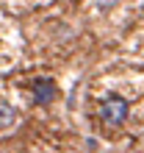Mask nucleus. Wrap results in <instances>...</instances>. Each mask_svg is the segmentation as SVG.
Listing matches in <instances>:
<instances>
[{
	"label": "nucleus",
	"mask_w": 144,
	"mask_h": 153,
	"mask_svg": "<svg viewBox=\"0 0 144 153\" xmlns=\"http://www.w3.org/2000/svg\"><path fill=\"white\" fill-rule=\"evenodd\" d=\"M17 123V109L11 103H6V100H0V131H6V128H11V125Z\"/></svg>",
	"instance_id": "3"
},
{
	"label": "nucleus",
	"mask_w": 144,
	"mask_h": 153,
	"mask_svg": "<svg viewBox=\"0 0 144 153\" xmlns=\"http://www.w3.org/2000/svg\"><path fill=\"white\" fill-rule=\"evenodd\" d=\"M31 92H33V103L36 106H47V103L56 100L58 86H56L53 78H33L31 81Z\"/></svg>",
	"instance_id": "2"
},
{
	"label": "nucleus",
	"mask_w": 144,
	"mask_h": 153,
	"mask_svg": "<svg viewBox=\"0 0 144 153\" xmlns=\"http://www.w3.org/2000/svg\"><path fill=\"white\" fill-rule=\"evenodd\" d=\"M130 114V103L122 95H108L100 100V120L105 125H122Z\"/></svg>",
	"instance_id": "1"
},
{
	"label": "nucleus",
	"mask_w": 144,
	"mask_h": 153,
	"mask_svg": "<svg viewBox=\"0 0 144 153\" xmlns=\"http://www.w3.org/2000/svg\"><path fill=\"white\" fill-rule=\"evenodd\" d=\"M97 8H103V11H108V8H114L116 6V0H94Z\"/></svg>",
	"instance_id": "4"
}]
</instances>
